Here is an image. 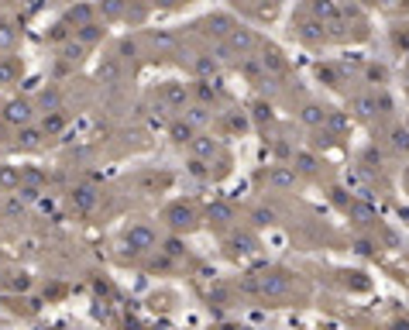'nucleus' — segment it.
<instances>
[{
	"mask_svg": "<svg viewBox=\"0 0 409 330\" xmlns=\"http://www.w3.org/2000/svg\"><path fill=\"white\" fill-rule=\"evenodd\" d=\"M90 18H93V7H90V4H76V7L69 11V21H76V28L90 25Z\"/></svg>",
	"mask_w": 409,
	"mask_h": 330,
	"instance_id": "obj_7",
	"label": "nucleus"
},
{
	"mask_svg": "<svg viewBox=\"0 0 409 330\" xmlns=\"http://www.w3.org/2000/svg\"><path fill=\"white\" fill-rule=\"evenodd\" d=\"M73 204H76L79 210H90V206L97 204V196H93V189H76V193H73Z\"/></svg>",
	"mask_w": 409,
	"mask_h": 330,
	"instance_id": "obj_11",
	"label": "nucleus"
},
{
	"mask_svg": "<svg viewBox=\"0 0 409 330\" xmlns=\"http://www.w3.org/2000/svg\"><path fill=\"white\" fill-rule=\"evenodd\" d=\"M169 224H172V228H189V224H193V220H189V210H182V206H172V210H169Z\"/></svg>",
	"mask_w": 409,
	"mask_h": 330,
	"instance_id": "obj_9",
	"label": "nucleus"
},
{
	"mask_svg": "<svg viewBox=\"0 0 409 330\" xmlns=\"http://www.w3.org/2000/svg\"><path fill=\"white\" fill-rule=\"evenodd\" d=\"M128 244L131 248H138V252H148L155 244V234L148 228H131L128 230Z\"/></svg>",
	"mask_w": 409,
	"mask_h": 330,
	"instance_id": "obj_2",
	"label": "nucleus"
},
{
	"mask_svg": "<svg viewBox=\"0 0 409 330\" xmlns=\"http://www.w3.org/2000/svg\"><path fill=\"white\" fill-rule=\"evenodd\" d=\"M18 73H21L18 59H0V86H11L18 79Z\"/></svg>",
	"mask_w": 409,
	"mask_h": 330,
	"instance_id": "obj_5",
	"label": "nucleus"
},
{
	"mask_svg": "<svg viewBox=\"0 0 409 330\" xmlns=\"http://www.w3.org/2000/svg\"><path fill=\"white\" fill-rule=\"evenodd\" d=\"M100 14L107 21H117L124 14V0H100Z\"/></svg>",
	"mask_w": 409,
	"mask_h": 330,
	"instance_id": "obj_6",
	"label": "nucleus"
},
{
	"mask_svg": "<svg viewBox=\"0 0 409 330\" xmlns=\"http://www.w3.org/2000/svg\"><path fill=\"white\" fill-rule=\"evenodd\" d=\"M69 38V25H55V31L49 35V42H55V45H62Z\"/></svg>",
	"mask_w": 409,
	"mask_h": 330,
	"instance_id": "obj_15",
	"label": "nucleus"
},
{
	"mask_svg": "<svg viewBox=\"0 0 409 330\" xmlns=\"http://www.w3.org/2000/svg\"><path fill=\"white\" fill-rule=\"evenodd\" d=\"M0 182H4V186H14V182H18V172H14V169H0Z\"/></svg>",
	"mask_w": 409,
	"mask_h": 330,
	"instance_id": "obj_16",
	"label": "nucleus"
},
{
	"mask_svg": "<svg viewBox=\"0 0 409 330\" xmlns=\"http://www.w3.org/2000/svg\"><path fill=\"white\" fill-rule=\"evenodd\" d=\"M155 4H158V7H172L176 0H155Z\"/></svg>",
	"mask_w": 409,
	"mask_h": 330,
	"instance_id": "obj_17",
	"label": "nucleus"
},
{
	"mask_svg": "<svg viewBox=\"0 0 409 330\" xmlns=\"http://www.w3.org/2000/svg\"><path fill=\"white\" fill-rule=\"evenodd\" d=\"M42 127H31V124H25V127H18V145L21 148H38L42 145Z\"/></svg>",
	"mask_w": 409,
	"mask_h": 330,
	"instance_id": "obj_3",
	"label": "nucleus"
},
{
	"mask_svg": "<svg viewBox=\"0 0 409 330\" xmlns=\"http://www.w3.org/2000/svg\"><path fill=\"white\" fill-rule=\"evenodd\" d=\"M169 134H172V141H179V145H182V141H189V138H193V127L182 124V121H176V124L169 127Z\"/></svg>",
	"mask_w": 409,
	"mask_h": 330,
	"instance_id": "obj_12",
	"label": "nucleus"
},
{
	"mask_svg": "<svg viewBox=\"0 0 409 330\" xmlns=\"http://www.w3.org/2000/svg\"><path fill=\"white\" fill-rule=\"evenodd\" d=\"M100 38H103V28L93 25V21H90V25H83V28H76V42H83L86 49H90V45H97Z\"/></svg>",
	"mask_w": 409,
	"mask_h": 330,
	"instance_id": "obj_4",
	"label": "nucleus"
},
{
	"mask_svg": "<svg viewBox=\"0 0 409 330\" xmlns=\"http://www.w3.org/2000/svg\"><path fill=\"white\" fill-rule=\"evenodd\" d=\"M14 38H18V31H14V25L0 21V49H14Z\"/></svg>",
	"mask_w": 409,
	"mask_h": 330,
	"instance_id": "obj_10",
	"label": "nucleus"
},
{
	"mask_svg": "<svg viewBox=\"0 0 409 330\" xmlns=\"http://www.w3.org/2000/svg\"><path fill=\"white\" fill-rule=\"evenodd\" d=\"M117 76H121V66H117L114 59H107V62H100V79H107V83H114Z\"/></svg>",
	"mask_w": 409,
	"mask_h": 330,
	"instance_id": "obj_13",
	"label": "nucleus"
},
{
	"mask_svg": "<svg viewBox=\"0 0 409 330\" xmlns=\"http://www.w3.org/2000/svg\"><path fill=\"white\" fill-rule=\"evenodd\" d=\"M165 97H169V103H172V107H179V103L186 100V90L172 83V86H165Z\"/></svg>",
	"mask_w": 409,
	"mask_h": 330,
	"instance_id": "obj_14",
	"label": "nucleus"
},
{
	"mask_svg": "<svg viewBox=\"0 0 409 330\" xmlns=\"http://www.w3.org/2000/svg\"><path fill=\"white\" fill-rule=\"evenodd\" d=\"M62 127H66V117H62V114H59V110H52L49 117H45V121H42V131H45V134H59V131H62Z\"/></svg>",
	"mask_w": 409,
	"mask_h": 330,
	"instance_id": "obj_8",
	"label": "nucleus"
},
{
	"mask_svg": "<svg viewBox=\"0 0 409 330\" xmlns=\"http://www.w3.org/2000/svg\"><path fill=\"white\" fill-rule=\"evenodd\" d=\"M0 117H4V124L25 127V124H31L35 110H31V103H28V100H11L7 107H4V110H0Z\"/></svg>",
	"mask_w": 409,
	"mask_h": 330,
	"instance_id": "obj_1",
	"label": "nucleus"
}]
</instances>
